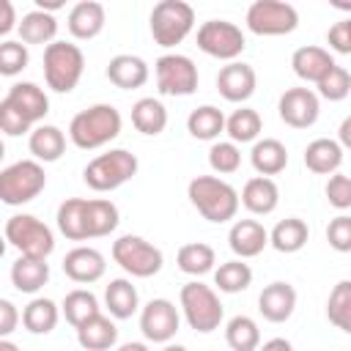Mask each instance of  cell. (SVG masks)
<instances>
[{"label": "cell", "mask_w": 351, "mask_h": 351, "mask_svg": "<svg viewBox=\"0 0 351 351\" xmlns=\"http://www.w3.org/2000/svg\"><path fill=\"white\" fill-rule=\"evenodd\" d=\"M107 80L121 90H134L148 82V63L137 55H115L107 63Z\"/></svg>", "instance_id": "cell-22"}, {"label": "cell", "mask_w": 351, "mask_h": 351, "mask_svg": "<svg viewBox=\"0 0 351 351\" xmlns=\"http://www.w3.org/2000/svg\"><path fill=\"white\" fill-rule=\"evenodd\" d=\"M225 340L233 351H258L261 329L250 315H233L225 326Z\"/></svg>", "instance_id": "cell-38"}, {"label": "cell", "mask_w": 351, "mask_h": 351, "mask_svg": "<svg viewBox=\"0 0 351 351\" xmlns=\"http://www.w3.org/2000/svg\"><path fill=\"white\" fill-rule=\"evenodd\" d=\"M112 261L132 277H154L165 263L159 247H154L143 236H132V233L112 241Z\"/></svg>", "instance_id": "cell-10"}, {"label": "cell", "mask_w": 351, "mask_h": 351, "mask_svg": "<svg viewBox=\"0 0 351 351\" xmlns=\"http://www.w3.org/2000/svg\"><path fill=\"white\" fill-rule=\"evenodd\" d=\"M208 165L217 173H236L241 165V151L236 143H214L208 151Z\"/></svg>", "instance_id": "cell-45"}, {"label": "cell", "mask_w": 351, "mask_h": 351, "mask_svg": "<svg viewBox=\"0 0 351 351\" xmlns=\"http://www.w3.org/2000/svg\"><path fill=\"white\" fill-rule=\"evenodd\" d=\"M36 8H41V11H47V14H52V11H58V8H63V0H36Z\"/></svg>", "instance_id": "cell-53"}, {"label": "cell", "mask_w": 351, "mask_h": 351, "mask_svg": "<svg viewBox=\"0 0 351 351\" xmlns=\"http://www.w3.org/2000/svg\"><path fill=\"white\" fill-rule=\"evenodd\" d=\"M197 47L211 58L233 63L244 52L247 41H244V33L239 25H233L228 19H208L197 27Z\"/></svg>", "instance_id": "cell-12"}, {"label": "cell", "mask_w": 351, "mask_h": 351, "mask_svg": "<svg viewBox=\"0 0 351 351\" xmlns=\"http://www.w3.org/2000/svg\"><path fill=\"white\" fill-rule=\"evenodd\" d=\"M337 143L351 151V115L343 118V123H340V129H337Z\"/></svg>", "instance_id": "cell-51"}, {"label": "cell", "mask_w": 351, "mask_h": 351, "mask_svg": "<svg viewBox=\"0 0 351 351\" xmlns=\"http://www.w3.org/2000/svg\"><path fill=\"white\" fill-rule=\"evenodd\" d=\"M176 263L184 274H192V277H200V274H208L217 263V255H214V247L206 244V241H189L178 250L176 255Z\"/></svg>", "instance_id": "cell-35"}, {"label": "cell", "mask_w": 351, "mask_h": 351, "mask_svg": "<svg viewBox=\"0 0 351 351\" xmlns=\"http://www.w3.org/2000/svg\"><path fill=\"white\" fill-rule=\"evenodd\" d=\"M63 315H66V321L77 329V326H82L88 318L99 315V299H96L90 291H82V288L69 291L66 299H63Z\"/></svg>", "instance_id": "cell-41"}, {"label": "cell", "mask_w": 351, "mask_h": 351, "mask_svg": "<svg viewBox=\"0 0 351 351\" xmlns=\"http://www.w3.org/2000/svg\"><path fill=\"white\" fill-rule=\"evenodd\" d=\"M85 71V55L71 41H52L44 49V80L55 93H69L77 88Z\"/></svg>", "instance_id": "cell-5"}, {"label": "cell", "mask_w": 351, "mask_h": 351, "mask_svg": "<svg viewBox=\"0 0 351 351\" xmlns=\"http://www.w3.org/2000/svg\"><path fill=\"white\" fill-rule=\"evenodd\" d=\"M304 165L318 176H335V170L343 165V145L337 140L318 137L304 148Z\"/></svg>", "instance_id": "cell-24"}, {"label": "cell", "mask_w": 351, "mask_h": 351, "mask_svg": "<svg viewBox=\"0 0 351 351\" xmlns=\"http://www.w3.org/2000/svg\"><path fill=\"white\" fill-rule=\"evenodd\" d=\"M104 304H107V310H110L112 318L126 321V318H132V315L137 313V307H140L137 288H134L129 280H123V277L110 280V285L104 288Z\"/></svg>", "instance_id": "cell-31"}, {"label": "cell", "mask_w": 351, "mask_h": 351, "mask_svg": "<svg viewBox=\"0 0 351 351\" xmlns=\"http://www.w3.org/2000/svg\"><path fill=\"white\" fill-rule=\"evenodd\" d=\"M178 310L170 299H151L140 313V332L151 343H170L178 332Z\"/></svg>", "instance_id": "cell-14"}, {"label": "cell", "mask_w": 351, "mask_h": 351, "mask_svg": "<svg viewBox=\"0 0 351 351\" xmlns=\"http://www.w3.org/2000/svg\"><path fill=\"white\" fill-rule=\"evenodd\" d=\"M250 282H252V269L244 261L219 263V269L214 271V285L222 293H241L250 288Z\"/></svg>", "instance_id": "cell-40"}, {"label": "cell", "mask_w": 351, "mask_h": 351, "mask_svg": "<svg viewBox=\"0 0 351 351\" xmlns=\"http://www.w3.org/2000/svg\"><path fill=\"white\" fill-rule=\"evenodd\" d=\"M49 280V266L44 258H27V255H19L14 263H11V282L16 291L22 293H36L47 285Z\"/></svg>", "instance_id": "cell-25"}, {"label": "cell", "mask_w": 351, "mask_h": 351, "mask_svg": "<svg viewBox=\"0 0 351 351\" xmlns=\"http://www.w3.org/2000/svg\"><path fill=\"white\" fill-rule=\"evenodd\" d=\"M326 200L329 206L335 208H351V176H343V173H335L329 181H326Z\"/></svg>", "instance_id": "cell-47"}, {"label": "cell", "mask_w": 351, "mask_h": 351, "mask_svg": "<svg viewBox=\"0 0 351 351\" xmlns=\"http://www.w3.org/2000/svg\"><path fill=\"white\" fill-rule=\"evenodd\" d=\"M255 85H258L255 69L247 63H239V60L222 66L217 74V90L228 101H247L255 93Z\"/></svg>", "instance_id": "cell-16"}, {"label": "cell", "mask_w": 351, "mask_h": 351, "mask_svg": "<svg viewBox=\"0 0 351 351\" xmlns=\"http://www.w3.org/2000/svg\"><path fill=\"white\" fill-rule=\"evenodd\" d=\"M261 126H263V121L252 107H239L225 121V132L230 134V143H252V140H258Z\"/></svg>", "instance_id": "cell-39"}, {"label": "cell", "mask_w": 351, "mask_h": 351, "mask_svg": "<svg viewBox=\"0 0 351 351\" xmlns=\"http://www.w3.org/2000/svg\"><path fill=\"white\" fill-rule=\"evenodd\" d=\"M293 307H296V291L291 282H282V280L269 282L258 296V310L271 324L288 321L293 315Z\"/></svg>", "instance_id": "cell-17"}, {"label": "cell", "mask_w": 351, "mask_h": 351, "mask_svg": "<svg viewBox=\"0 0 351 351\" xmlns=\"http://www.w3.org/2000/svg\"><path fill=\"white\" fill-rule=\"evenodd\" d=\"M162 351H186V348H184V346H178V343H167Z\"/></svg>", "instance_id": "cell-56"}, {"label": "cell", "mask_w": 351, "mask_h": 351, "mask_svg": "<svg viewBox=\"0 0 351 351\" xmlns=\"http://www.w3.org/2000/svg\"><path fill=\"white\" fill-rule=\"evenodd\" d=\"M27 148L38 162H58L66 151V134L52 123H41L30 132Z\"/></svg>", "instance_id": "cell-29"}, {"label": "cell", "mask_w": 351, "mask_h": 351, "mask_svg": "<svg viewBox=\"0 0 351 351\" xmlns=\"http://www.w3.org/2000/svg\"><path fill=\"white\" fill-rule=\"evenodd\" d=\"M118 351H148V346L145 343H123Z\"/></svg>", "instance_id": "cell-54"}, {"label": "cell", "mask_w": 351, "mask_h": 351, "mask_svg": "<svg viewBox=\"0 0 351 351\" xmlns=\"http://www.w3.org/2000/svg\"><path fill=\"white\" fill-rule=\"evenodd\" d=\"M332 5H335V8H340V11H351V3H340V0H335Z\"/></svg>", "instance_id": "cell-57"}, {"label": "cell", "mask_w": 351, "mask_h": 351, "mask_svg": "<svg viewBox=\"0 0 351 351\" xmlns=\"http://www.w3.org/2000/svg\"><path fill=\"white\" fill-rule=\"evenodd\" d=\"M115 340H118V329L101 313L93 315V318H88L82 326H77V343L85 351H107V348L115 346Z\"/></svg>", "instance_id": "cell-27"}, {"label": "cell", "mask_w": 351, "mask_h": 351, "mask_svg": "<svg viewBox=\"0 0 351 351\" xmlns=\"http://www.w3.org/2000/svg\"><path fill=\"white\" fill-rule=\"evenodd\" d=\"M195 27V8L184 0H159L151 11V36L159 47L181 44Z\"/></svg>", "instance_id": "cell-7"}, {"label": "cell", "mask_w": 351, "mask_h": 351, "mask_svg": "<svg viewBox=\"0 0 351 351\" xmlns=\"http://www.w3.org/2000/svg\"><path fill=\"white\" fill-rule=\"evenodd\" d=\"M186 195H189L192 206L203 214V219H208V222L233 219L239 211V203H241L239 192L217 176H195L186 186Z\"/></svg>", "instance_id": "cell-3"}, {"label": "cell", "mask_w": 351, "mask_h": 351, "mask_svg": "<svg viewBox=\"0 0 351 351\" xmlns=\"http://www.w3.org/2000/svg\"><path fill=\"white\" fill-rule=\"evenodd\" d=\"M258 351H293V346H291L285 337H271V340H266Z\"/></svg>", "instance_id": "cell-52"}, {"label": "cell", "mask_w": 351, "mask_h": 351, "mask_svg": "<svg viewBox=\"0 0 351 351\" xmlns=\"http://www.w3.org/2000/svg\"><path fill=\"white\" fill-rule=\"evenodd\" d=\"M228 244L241 261L255 258L269 244V233L258 219H239V222H233V228L228 233Z\"/></svg>", "instance_id": "cell-19"}, {"label": "cell", "mask_w": 351, "mask_h": 351, "mask_svg": "<svg viewBox=\"0 0 351 351\" xmlns=\"http://www.w3.org/2000/svg\"><path fill=\"white\" fill-rule=\"evenodd\" d=\"M307 239H310V228H307V222L304 219H299V217H285V219H280L274 228H271V233H269V244L277 250V252H299L304 244H307Z\"/></svg>", "instance_id": "cell-30"}, {"label": "cell", "mask_w": 351, "mask_h": 351, "mask_svg": "<svg viewBox=\"0 0 351 351\" xmlns=\"http://www.w3.org/2000/svg\"><path fill=\"white\" fill-rule=\"evenodd\" d=\"M16 25V11H14V3L11 0H3V19H0V36H8Z\"/></svg>", "instance_id": "cell-50"}, {"label": "cell", "mask_w": 351, "mask_h": 351, "mask_svg": "<svg viewBox=\"0 0 351 351\" xmlns=\"http://www.w3.org/2000/svg\"><path fill=\"white\" fill-rule=\"evenodd\" d=\"M241 203H244V208L250 211V214H271L274 208H277V203H280V189H277V184L271 181V178H266V176H255V178H250L247 184H244V189H241Z\"/></svg>", "instance_id": "cell-23"}, {"label": "cell", "mask_w": 351, "mask_h": 351, "mask_svg": "<svg viewBox=\"0 0 351 351\" xmlns=\"http://www.w3.org/2000/svg\"><path fill=\"white\" fill-rule=\"evenodd\" d=\"M16 321H19V313H16L14 302L0 299V335L8 337V335L16 329Z\"/></svg>", "instance_id": "cell-49"}, {"label": "cell", "mask_w": 351, "mask_h": 351, "mask_svg": "<svg viewBox=\"0 0 351 351\" xmlns=\"http://www.w3.org/2000/svg\"><path fill=\"white\" fill-rule=\"evenodd\" d=\"M121 126H123L121 112L112 104H93L71 118L69 137L77 148L93 151V148H101L110 140H115L121 134Z\"/></svg>", "instance_id": "cell-2"}, {"label": "cell", "mask_w": 351, "mask_h": 351, "mask_svg": "<svg viewBox=\"0 0 351 351\" xmlns=\"http://www.w3.org/2000/svg\"><path fill=\"white\" fill-rule=\"evenodd\" d=\"M0 351H19V348H16V343H11L8 337H3V340H0Z\"/></svg>", "instance_id": "cell-55"}, {"label": "cell", "mask_w": 351, "mask_h": 351, "mask_svg": "<svg viewBox=\"0 0 351 351\" xmlns=\"http://www.w3.org/2000/svg\"><path fill=\"white\" fill-rule=\"evenodd\" d=\"M250 162L252 167L261 173V176H277L285 170L288 165V148L274 140V137H263V140H255L252 151H250Z\"/></svg>", "instance_id": "cell-26"}, {"label": "cell", "mask_w": 351, "mask_h": 351, "mask_svg": "<svg viewBox=\"0 0 351 351\" xmlns=\"http://www.w3.org/2000/svg\"><path fill=\"white\" fill-rule=\"evenodd\" d=\"M16 30H19L22 44H47L49 47L55 41V33H58V19L41 8H33L19 19Z\"/></svg>", "instance_id": "cell-32"}, {"label": "cell", "mask_w": 351, "mask_h": 351, "mask_svg": "<svg viewBox=\"0 0 351 351\" xmlns=\"http://www.w3.org/2000/svg\"><path fill=\"white\" fill-rule=\"evenodd\" d=\"M291 66H293V71H296L299 80L318 85L337 63H335V58H332L324 47H313V44H310V47H299V49L293 52Z\"/></svg>", "instance_id": "cell-20"}, {"label": "cell", "mask_w": 351, "mask_h": 351, "mask_svg": "<svg viewBox=\"0 0 351 351\" xmlns=\"http://www.w3.org/2000/svg\"><path fill=\"white\" fill-rule=\"evenodd\" d=\"M225 115L219 107L214 104H203V107H195L186 118V129L195 140H214L225 132Z\"/></svg>", "instance_id": "cell-34"}, {"label": "cell", "mask_w": 351, "mask_h": 351, "mask_svg": "<svg viewBox=\"0 0 351 351\" xmlns=\"http://www.w3.org/2000/svg\"><path fill=\"white\" fill-rule=\"evenodd\" d=\"M104 5L96 3V0H82L77 3L71 11H69V33L80 41H88V38H96L101 30H104Z\"/></svg>", "instance_id": "cell-21"}, {"label": "cell", "mask_w": 351, "mask_h": 351, "mask_svg": "<svg viewBox=\"0 0 351 351\" xmlns=\"http://www.w3.org/2000/svg\"><path fill=\"white\" fill-rule=\"evenodd\" d=\"M318 93L329 101H343L351 93V74L343 66H335L321 82H318Z\"/></svg>", "instance_id": "cell-44"}, {"label": "cell", "mask_w": 351, "mask_h": 351, "mask_svg": "<svg viewBox=\"0 0 351 351\" xmlns=\"http://www.w3.org/2000/svg\"><path fill=\"white\" fill-rule=\"evenodd\" d=\"M5 239L11 247L19 250V255H27V258H44L55 250V236L52 230L36 219L33 214H14L8 217L5 222Z\"/></svg>", "instance_id": "cell-8"}, {"label": "cell", "mask_w": 351, "mask_h": 351, "mask_svg": "<svg viewBox=\"0 0 351 351\" xmlns=\"http://www.w3.org/2000/svg\"><path fill=\"white\" fill-rule=\"evenodd\" d=\"M156 88L165 96H189L197 90V66L186 55H162L154 66Z\"/></svg>", "instance_id": "cell-13"}, {"label": "cell", "mask_w": 351, "mask_h": 351, "mask_svg": "<svg viewBox=\"0 0 351 351\" xmlns=\"http://www.w3.org/2000/svg\"><path fill=\"white\" fill-rule=\"evenodd\" d=\"M49 112V99L36 82H14L0 101V129L8 137L30 132Z\"/></svg>", "instance_id": "cell-1"}, {"label": "cell", "mask_w": 351, "mask_h": 351, "mask_svg": "<svg viewBox=\"0 0 351 351\" xmlns=\"http://www.w3.org/2000/svg\"><path fill=\"white\" fill-rule=\"evenodd\" d=\"M121 222L118 206L112 200L96 197V200H85V230L88 239H99V236H110Z\"/></svg>", "instance_id": "cell-28"}, {"label": "cell", "mask_w": 351, "mask_h": 351, "mask_svg": "<svg viewBox=\"0 0 351 351\" xmlns=\"http://www.w3.org/2000/svg\"><path fill=\"white\" fill-rule=\"evenodd\" d=\"M326 241L337 252H351V217L340 214L326 225Z\"/></svg>", "instance_id": "cell-46"}, {"label": "cell", "mask_w": 351, "mask_h": 351, "mask_svg": "<svg viewBox=\"0 0 351 351\" xmlns=\"http://www.w3.org/2000/svg\"><path fill=\"white\" fill-rule=\"evenodd\" d=\"M47 173L38 159H19L0 173V200L5 206H22L41 195Z\"/></svg>", "instance_id": "cell-6"}, {"label": "cell", "mask_w": 351, "mask_h": 351, "mask_svg": "<svg viewBox=\"0 0 351 351\" xmlns=\"http://www.w3.org/2000/svg\"><path fill=\"white\" fill-rule=\"evenodd\" d=\"M137 167H140V162L132 151L112 148V151L99 154L96 159H90L82 170V178L93 192H112V189L123 186L129 178H134Z\"/></svg>", "instance_id": "cell-4"}, {"label": "cell", "mask_w": 351, "mask_h": 351, "mask_svg": "<svg viewBox=\"0 0 351 351\" xmlns=\"http://www.w3.org/2000/svg\"><path fill=\"white\" fill-rule=\"evenodd\" d=\"M58 315H60L58 313V304L52 299L38 296V299H33L22 310V324H25V329L30 335H47V332H52L58 326Z\"/></svg>", "instance_id": "cell-37"}, {"label": "cell", "mask_w": 351, "mask_h": 351, "mask_svg": "<svg viewBox=\"0 0 351 351\" xmlns=\"http://www.w3.org/2000/svg\"><path fill=\"white\" fill-rule=\"evenodd\" d=\"M181 310L186 324L195 332H214L222 324V304L211 285L203 282H186L181 288Z\"/></svg>", "instance_id": "cell-9"}, {"label": "cell", "mask_w": 351, "mask_h": 351, "mask_svg": "<svg viewBox=\"0 0 351 351\" xmlns=\"http://www.w3.org/2000/svg\"><path fill=\"white\" fill-rule=\"evenodd\" d=\"M132 123H134L137 132L156 137L167 126V110H165V104L159 99L145 96V99L134 101V107H132Z\"/></svg>", "instance_id": "cell-33"}, {"label": "cell", "mask_w": 351, "mask_h": 351, "mask_svg": "<svg viewBox=\"0 0 351 351\" xmlns=\"http://www.w3.org/2000/svg\"><path fill=\"white\" fill-rule=\"evenodd\" d=\"M58 230L71 241H85V197H66L58 206Z\"/></svg>", "instance_id": "cell-36"}, {"label": "cell", "mask_w": 351, "mask_h": 351, "mask_svg": "<svg viewBox=\"0 0 351 351\" xmlns=\"http://www.w3.org/2000/svg\"><path fill=\"white\" fill-rule=\"evenodd\" d=\"M30 60V52H27V44L22 41H3L0 44V74L3 77H14L19 74Z\"/></svg>", "instance_id": "cell-43"}, {"label": "cell", "mask_w": 351, "mask_h": 351, "mask_svg": "<svg viewBox=\"0 0 351 351\" xmlns=\"http://www.w3.org/2000/svg\"><path fill=\"white\" fill-rule=\"evenodd\" d=\"M326 41H329V47H332L335 52L351 55V16L343 19V22H335V25L329 27V33H326Z\"/></svg>", "instance_id": "cell-48"}, {"label": "cell", "mask_w": 351, "mask_h": 351, "mask_svg": "<svg viewBox=\"0 0 351 351\" xmlns=\"http://www.w3.org/2000/svg\"><path fill=\"white\" fill-rule=\"evenodd\" d=\"M326 315L337 329L351 335V280H340L332 288L326 302Z\"/></svg>", "instance_id": "cell-42"}, {"label": "cell", "mask_w": 351, "mask_h": 351, "mask_svg": "<svg viewBox=\"0 0 351 351\" xmlns=\"http://www.w3.org/2000/svg\"><path fill=\"white\" fill-rule=\"evenodd\" d=\"M104 269H107L104 255L93 247H74L63 258V271L74 282H96L104 277Z\"/></svg>", "instance_id": "cell-18"}, {"label": "cell", "mask_w": 351, "mask_h": 351, "mask_svg": "<svg viewBox=\"0 0 351 351\" xmlns=\"http://www.w3.org/2000/svg\"><path fill=\"white\" fill-rule=\"evenodd\" d=\"M299 25V11L282 0H255L247 8V27L255 36H285Z\"/></svg>", "instance_id": "cell-11"}, {"label": "cell", "mask_w": 351, "mask_h": 351, "mask_svg": "<svg viewBox=\"0 0 351 351\" xmlns=\"http://www.w3.org/2000/svg\"><path fill=\"white\" fill-rule=\"evenodd\" d=\"M277 110H280L282 123H288L293 129H307L318 121L321 101H318V93L310 88H288L280 96Z\"/></svg>", "instance_id": "cell-15"}]
</instances>
